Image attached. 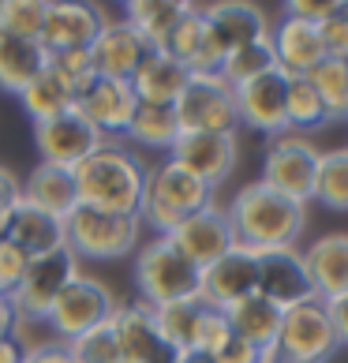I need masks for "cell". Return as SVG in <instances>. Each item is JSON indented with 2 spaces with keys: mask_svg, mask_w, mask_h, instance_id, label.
<instances>
[{
  "mask_svg": "<svg viewBox=\"0 0 348 363\" xmlns=\"http://www.w3.org/2000/svg\"><path fill=\"white\" fill-rule=\"evenodd\" d=\"M72 177H75L79 206L139 218L146 180H150V165H146L142 154L131 150V146L105 143L101 150H94L79 169H72Z\"/></svg>",
  "mask_w": 348,
  "mask_h": 363,
  "instance_id": "cell-1",
  "label": "cell"
},
{
  "mask_svg": "<svg viewBox=\"0 0 348 363\" xmlns=\"http://www.w3.org/2000/svg\"><path fill=\"white\" fill-rule=\"evenodd\" d=\"M236 233V244L247 251H277V247H296L303 228H307V206L292 203L262 180L244 184L225 206Z\"/></svg>",
  "mask_w": 348,
  "mask_h": 363,
  "instance_id": "cell-2",
  "label": "cell"
},
{
  "mask_svg": "<svg viewBox=\"0 0 348 363\" xmlns=\"http://www.w3.org/2000/svg\"><path fill=\"white\" fill-rule=\"evenodd\" d=\"M213 206V187H206L191 169H184L180 161H157L146 180V195L139 206L142 228H150L154 236H169L172 228H180L191 213Z\"/></svg>",
  "mask_w": 348,
  "mask_h": 363,
  "instance_id": "cell-3",
  "label": "cell"
},
{
  "mask_svg": "<svg viewBox=\"0 0 348 363\" xmlns=\"http://www.w3.org/2000/svg\"><path fill=\"white\" fill-rule=\"evenodd\" d=\"M142 221L128 213H105L90 206H75L64 218V247L79 262H116L139 251Z\"/></svg>",
  "mask_w": 348,
  "mask_h": 363,
  "instance_id": "cell-4",
  "label": "cell"
},
{
  "mask_svg": "<svg viewBox=\"0 0 348 363\" xmlns=\"http://www.w3.org/2000/svg\"><path fill=\"white\" fill-rule=\"evenodd\" d=\"M198 277H203V270L172 247L169 236H150V244H139L135 251V292L150 307L195 300Z\"/></svg>",
  "mask_w": 348,
  "mask_h": 363,
  "instance_id": "cell-5",
  "label": "cell"
},
{
  "mask_svg": "<svg viewBox=\"0 0 348 363\" xmlns=\"http://www.w3.org/2000/svg\"><path fill=\"white\" fill-rule=\"evenodd\" d=\"M172 109H176L184 135H236L240 131L236 86H229L221 75H191Z\"/></svg>",
  "mask_w": 348,
  "mask_h": 363,
  "instance_id": "cell-6",
  "label": "cell"
},
{
  "mask_svg": "<svg viewBox=\"0 0 348 363\" xmlns=\"http://www.w3.org/2000/svg\"><path fill=\"white\" fill-rule=\"evenodd\" d=\"M154 322L162 330L165 345L172 352H218L229 341V318L218 307H210L206 300H180V303H165L154 307Z\"/></svg>",
  "mask_w": 348,
  "mask_h": 363,
  "instance_id": "cell-7",
  "label": "cell"
},
{
  "mask_svg": "<svg viewBox=\"0 0 348 363\" xmlns=\"http://www.w3.org/2000/svg\"><path fill=\"white\" fill-rule=\"evenodd\" d=\"M318 157L322 150L307 139V135H277L266 143V154H262V184L281 191L292 203L307 206L315 199V180H318Z\"/></svg>",
  "mask_w": 348,
  "mask_h": 363,
  "instance_id": "cell-8",
  "label": "cell"
},
{
  "mask_svg": "<svg viewBox=\"0 0 348 363\" xmlns=\"http://www.w3.org/2000/svg\"><path fill=\"white\" fill-rule=\"evenodd\" d=\"M113 311H116L113 289L105 285V281L90 277V274H79L72 285L57 296L52 311L45 315V326L52 330L57 341L68 345L75 337H83V333L105 326V322L113 318Z\"/></svg>",
  "mask_w": 348,
  "mask_h": 363,
  "instance_id": "cell-9",
  "label": "cell"
},
{
  "mask_svg": "<svg viewBox=\"0 0 348 363\" xmlns=\"http://www.w3.org/2000/svg\"><path fill=\"white\" fill-rule=\"evenodd\" d=\"M79 274H83L79 270V259L68 247L42 255V259H30L19 289L8 296L16 318L19 322H45V315L52 311V303H57V296L68 289Z\"/></svg>",
  "mask_w": 348,
  "mask_h": 363,
  "instance_id": "cell-10",
  "label": "cell"
},
{
  "mask_svg": "<svg viewBox=\"0 0 348 363\" xmlns=\"http://www.w3.org/2000/svg\"><path fill=\"white\" fill-rule=\"evenodd\" d=\"M337 337L330 330V318L322 311V300H307L300 307H288L281 315V333L274 352L292 363H326L337 352Z\"/></svg>",
  "mask_w": 348,
  "mask_h": 363,
  "instance_id": "cell-11",
  "label": "cell"
},
{
  "mask_svg": "<svg viewBox=\"0 0 348 363\" xmlns=\"http://www.w3.org/2000/svg\"><path fill=\"white\" fill-rule=\"evenodd\" d=\"M34 146H38V157L42 165H57V169H79L83 161L101 150L105 139L90 128V120L72 109L57 120H45V124H34Z\"/></svg>",
  "mask_w": 348,
  "mask_h": 363,
  "instance_id": "cell-12",
  "label": "cell"
},
{
  "mask_svg": "<svg viewBox=\"0 0 348 363\" xmlns=\"http://www.w3.org/2000/svg\"><path fill=\"white\" fill-rule=\"evenodd\" d=\"M236 113L240 128L259 131L266 139H277L288 131V75L270 72L262 79L236 86Z\"/></svg>",
  "mask_w": 348,
  "mask_h": 363,
  "instance_id": "cell-13",
  "label": "cell"
},
{
  "mask_svg": "<svg viewBox=\"0 0 348 363\" xmlns=\"http://www.w3.org/2000/svg\"><path fill=\"white\" fill-rule=\"evenodd\" d=\"M86 52H90V64L98 72V79L131 83L154 49L128 19H105V26L98 30V38H94V45Z\"/></svg>",
  "mask_w": 348,
  "mask_h": 363,
  "instance_id": "cell-14",
  "label": "cell"
},
{
  "mask_svg": "<svg viewBox=\"0 0 348 363\" xmlns=\"http://www.w3.org/2000/svg\"><path fill=\"white\" fill-rule=\"evenodd\" d=\"M259 292V255L247 247H232L198 277V300H206L218 311H229L240 300Z\"/></svg>",
  "mask_w": 348,
  "mask_h": 363,
  "instance_id": "cell-15",
  "label": "cell"
},
{
  "mask_svg": "<svg viewBox=\"0 0 348 363\" xmlns=\"http://www.w3.org/2000/svg\"><path fill=\"white\" fill-rule=\"evenodd\" d=\"M101 26H105V11L98 4H79V0H49L45 26H42L38 45L45 49V57L90 49Z\"/></svg>",
  "mask_w": 348,
  "mask_h": 363,
  "instance_id": "cell-16",
  "label": "cell"
},
{
  "mask_svg": "<svg viewBox=\"0 0 348 363\" xmlns=\"http://www.w3.org/2000/svg\"><path fill=\"white\" fill-rule=\"evenodd\" d=\"M259 296H266L274 307L288 311L307 300H318L311 289L303 251L300 247H277V251H259Z\"/></svg>",
  "mask_w": 348,
  "mask_h": 363,
  "instance_id": "cell-17",
  "label": "cell"
},
{
  "mask_svg": "<svg viewBox=\"0 0 348 363\" xmlns=\"http://www.w3.org/2000/svg\"><path fill=\"white\" fill-rule=\"evenodd\" d=\"M169 240H172V247H176L180 255H187V259L198 266V270L213 266L221 255H229L236 247L232 221H229V213H225V206H218V203L191 213L180 228H172Z\"/></svg>",
  "mask_w": 348,
  "mask_h": 363,
  "instance_id": "cell-18",
  "label": "cell"
},
{
  "mask_svg": "<svg viewBox=\"0 0 348 363\" xmlns=\"http://www.w3.org/2000/svg\"><path fill=\"white\" fill-rule=\"evenodd\" d=\"M109 322L116 330L124 363H172V359H176V352L165 345L162 330H157L150 303H142V300L120 303L116 300V311H113Z\"/></svg>",
  "mask_w": 348,
  "mask_h": 363,
  "instance_id": "cell-19",
  "label": "cell"
},
{
  "mask_svg": "<svg viewBox=\"0 0 348 363\" xmlns=\"http://www.w3.org/2000/svg\"><path fill=\"white\" fill-rule=\"evenodd\" d=\"M75 109L90 120V128L98 131L105 143H120L128 135L131 120H135L139 98L131 83H116V79H94V86L75 101Z\"/></svg>",
  "mask_w": 348,
  "mask_h": 363,
  "instance_id": "cell-20",
  "label": "cell"
},
{
  "mask_svg": "<svg viewBox=\"0 0 348 363\" xmlns=\"http://www.w3.org/2000/svg\"><path fill=\"white\" fill-rule=\"evenodd\" d=\"M169 157L180 161L184 169H191L206 187L218 191L240 165V143H236V135H184L180 131Z\"/></svg>",
  "mask_w": 348,
  "mask_h": 363,
  "instance_id": "cell-21",
  "label": "cell"
},
{
  "mask_svg": "<svg viewBox=\"0 0 348 363\" xmlns=\"http://www.w3.org/2000/svg\"><path fill=\"white\" fill-rule=\"evenodd\" d=\"M270 42L277 57V72L288 79L311 75L318 64L326 60V42H322V26L300 23V19H277L270 26Z\"/></svg>",
  "mask_w": 348,
  "mask_h": 363,
  "instance_id": "cell-22",
  "label": "cell"
},
{
  "mask_svg": "<svg viewBox=\"0 0 348 363\" xmlns=\"http://www.w3.org/2000/svg\"><path fill=\"white\" fill-rule=\"evenodd\" d=\"M4 240H11L26 259H42V255H52V251L64 247V218L19 199V203L8 210Z\"/></svg>",
  "mask_w": 348,
  "mask_h": 363,
  "instance_id": "cell-23",
  "label": "cell"
},
{
  "mask_svg": "<svg viewBox=\"0 0 348 363\" xmlns=\"http://www.w3.org/2000/svg\"><path fill=\"white\" fill-rule=\"evenodd\" d=\"M203 16H206V26L213 30V38L225 45V52L262 42V38H270V26H274L266 8L251 4V0H218V4L203 8Z\"/></svg>",
  "mask_w": 348,
  "mask_h": 363,
  "instance_id": "cell-24",
  "label": "cell"
},
{
  "mask_svg": "<svg viewBox=\"0 0 348 363\" xmlns=\"http://www.w3.org/2000/svg\"><path fill=\"white\" fill-rule=\"evenodd\" d=\"M311 289L318 300L348 292V233H326L303 251Z\"/></svg>",
  "mask_w": 348,
  "mask_h": 363,
  "instance_id": "cell-25",
  "label": "cell"
},
{
  "mask_svg": "<svg viewBox=\"0 0 348 363\" xmlns=\"http://www.w3.org/2000/svg\"><path fill=\"white\" fill-rule=\"evenodd\" d=\"M187 79H191V72L180 68L172 57H165V52H150V57L142 60V68L135 72V79H131V90H135L139 105H176V98L184 94Z\"/></svg>",
  "mask_w": 348,
  "mask_h": 363,
  "instance_id": "cell-26",
  "label": "cell"
},
{
  "mask_svg": "<svg viewBox=\"0 0 348 363\" xmlns=\"http://www.w3.org/2000/svg\"><path fill=\"white\" fill-rule=\"evenodd\" d=\"M45 64H49V57L38 42L0 34V90L4 94H16L19 98V94L45 72Z\"/></svg>",
  "mask_w": 348,
  "mask_h": 363,
  "instance_id": "cell-27",
  "label": "cell"
},
{
  "mask_svg": "<svg viewBox=\"0 0 348 363\" xmlns=\"http://www.w3.org/2000/svg\"><path fill=\"white\" fill-rule=\"evenodd\" d=\"M281 307H274L266 296H247V300H240L236 307H229L225 311V318H229V326L236 337L251 341L255 348H262V352H270V348L277 345V333H281Z\"/></svg>",
  "mask_w": 348,
  "mask_h": 363,
  "instance_id": "cell-28",
  "label": "cell"
},
{
  "mask_svg": "<svg viewBox=\"0 0 348 363\" xmlns=\"http://www.w3.org/2000/svg\"><path fill=\"white\" fill-rule=\"evenodd\" d=\"M23 199L49 210V213H57V218H68L79 206L75 177L68 169H57V165H38V169H30V177L23 180Z\"/></svg>",
  "mask_w": 348,
  "mask_h": 363,
  "instance_id": "cell-29",
  "label": "cell"
},
{
  "mask_svg": "<svg viewBox=\"0 0 348 363\" xmlns=\"http://www.w3.org/2000/svg\"><path fill=\"white\" fill-rule=\"evenodd\" d=\"M19 105H23V113L30 116V124H45V120H57V116L75 109V94L64 86L57 79V72H49V64H45V72L19 94Z\"/></svg>",
  "mask_w": 348,
  "mask_h": 363,
  "instance_id": "cell-30",
  "label": "cell"
},
{
  "mask_svg": "<svg viewBox=\"0 0 348 363\" xmlns=\"http://www.w3.org/2000/svg\"><path fill=\"white\" fill-rule=\"evenodd\" d=\"M191 4L184 0H128L124 4V19L150 42V49H157L169 38V30L184 19V11Z\"/></svg>",
  "mask_w": 348,
  "mask_h": 363,
  "instance_id": "cell-31",
  "label": "cell"
},
{
  "mask_svg": "<svg viewBox=\"0 0 348 363\" xmlns=\"http://www.w3.org/2000/svg\"><path fill=\"white\" fill-rule=\"evenodd\" d=\"M135 146L142 150H162L169 154L172 146L180 139V120H176V109H169V105H139L135 109V120H131L128 135Z\"/></svg>",
  "mask_w": 348,
  "mask_h": 363,
  "instance_id": "cell-32",
  "label": "cell"
},
{
  "mask_svg": "<svg viewBox=\"0 0 348 363\" xmlns=\"http://www.w3.org/2000/svg\"><path fill=\"white\" fill-rule=\"evenodd\" d=\"M307 79H311L315 94L322 98L326 124H341V120H348V60L326 57Z\"/></svg>",
  "mask_w": 348,
  "mask_h": 363,
  "instance_id": "cell-33",
  "label": "cell"
},
{
  "mask_svg": "<svg viewBox=\"0 0 348 363\" xmlns=\"http://www.w3.org/2000/svg\"><path fill=\"white\" fill-rule=\"evenodd\" d=\"M270 72H277V57H274V42H270V38L232 49L229 57H225V64H221V79L229 86H244V83H251V79H262Z\"/></svg>",
  "mask_w": 348,
  "mask_h": 363,
  "instance_id": "cell-34",
  "label": "cell"
},
{
  "mask_svg": "<svg viewBox=\"0 0 348 363\" xmlns=\"http://www.w3.org/2000/svg\"><path fill=\"white\" fill-rule=\"evenodd\" d=\"M203 42H206V16H203V8L191 4L184 11V19L169 30V38L157 45V52H165V57H172L180 68L191 72L198 52H203Z\"/></svg>",
  "mask_w": 348,
  "mask_h": 363,
  "instance_id": "cell-35",
  "label": "cell"
},
{
  "mask_svg": "<svg viewBox=\"0 0 348 363\" xmlns=\"http://www.w3.org/2000/svg\"><path fill=\"white\" fill-rule=\"evenodd\" d=\"M315 199L326 210L348 213V146L322 150L318 157V180H315Z\"/></svg>",
  "mask_w": 348,
  "mask_h": 363,
  "instance_id": "cell-36",
  "label": "cell"
},
{
  "mask_svg": "<svg viewBox=\"0 0 348 363\" xmlns=\"http://www.w3.org/2000/svg\"><path fill=\"white\" fill-rule=\"evenodd\" d=\"M318 128H326V109L311 86V79L307 75L288 79V131L292 135H311Z\"/></svg>",
  "mask_w": 348,
  "mask_h": 363,
  "instance_id": "cell-37",
  "label": "cell"
},
{
  "mask_svg": "<svg viewBox=\"0 0 348 363\" xmlns=\"http://www.w3.org/2000/svg\"><path fill=\"white\" fill-rule=\"evenodd\" d=\"M49 0H0V34L38 42L45 26Z\"/></svg>",
  "mask_w": 348,
  "mask_h": 363,
  "instance_id": "cell-38",
  "label": "cell"
},
{
  "mask_svg": "<svg viewBox=\"0 0 348 363\" xmlns=\"http://www.w3.org/2000/svg\"><path fill=\"white\" fill-rule=\"evenodd\" d=\"M68 352H72L75 363H124V352H120L113 322H105V326L68 341Z\"/></svg>",
  "mask_w": 348,
  "mask_h": 363,
  "instance_id": "cell-39",
  "label": "cell"
},
{
  "mask_svg": "<svg viewBox=\"0 0 348 363\" xmlns=\"http://www.w3.org/2000/svg\"><path fill=\"white\" fill-rule=\"evenodd\" d=\"M49 72H57L60 83L75 94V101L83 98V94L94 86V79H98V72H94V64H90V52H86V49L57 52V57H49Z\"/></svg>",
  "mask_w": 348,
  "mask_h": 363,
  "instance_id": "cell-40",
  "label": "cell"
},
{
  "mask_svg": "<svg viewBox=\"0 0 348 363\" xmlns=\"http://www.w3.org/2000/svg\"><path fill=\"white\" fill-rule=\"evenodd\" d=\"M322 42H326V57L348 60V0L333 4L330 19L322 23Z\"/></svg>",
  "mask_w": 348,
  "mask_h": 363,
  "instance_id": "cell-41",
  "label": "cell"
},
{
  "mask_svg": "<svg viewBox=\"0 0 348 363\" xmlns=\"http://www.w3.org/2000/svg\"><path fill=\"white\" fill-rule=\"evenodd\" d=\"M26 266H30V259H26L11 240H0V296H11L19 289Z\"/></svg>",
  "mask_w": 348,
  "mask_h": 363,
  "instance_id": "cell-42",
  "label": "cell"
},
{
  "mask_svg": "<svg viewBox=\"0 0 348 363\" xmlns=\"http://www.w3.org/2000/svg\"><path fill=\"white\" fill-rule=\"evenodd\" d=\"M333 4H337V0H288L285 16L288 19H300V23H311V26H322L330 19Z\"/></svg>",
  "mask_w": 348,
  "mask_h": 363,
  "instance_id": "cell-43",
  "label": "cell"
},
{
  "mask_svg": "<svg viewBox=\"0 0 348 363\" xmlns=\"http://www.w3.org/2000/svg\"><path fill=\"white\" fill-rule=\"evenodd\" d=\"M213 359H218V363H262V348H255L251 341L229 333V341L213 352Z\"/></svg>",
  "mask_w": 348,
  "mask_h": 363,
  "instance_id": "cell-44",
  "label": "cell"
},
{
  "mask_svg": "<svg viewBox=\"0 0 348 363\" xmlns=\"http://www.w3.org/2000/svg\"><path fill=\"white\" fill-rule=\"evenodd\" d=\"M322 311L330 318V330H333V337H337V345L348 348V292L322 300Z\"/></svg>",
  "mask_w": 348,
  "mask_h": 363,
  "instance_id": "cell-45",
  "label": "cell"
},
{
  "mask_svg": "<svg viewBox=\"0 0 348 363\" xmlns=\"http://www.w3.org/2000/svg\"><path fill=\"white\" fill-rule=\"evenodd\" d=\"M23 363H75V359L64 341H42V345L23 348Z\"/></svg>",
  "mask_w": 348,
  "mask_h": 363,
  "instance_id": "cell-46",
  "label": "cell"
},
{
  "mask_svg": "<svg viewBox=\"0 0 348 363\" xmlns=\"http://www.w3.org/2000/svg\"><path fill=\"white\" fill-rule=\"evenodd\" d=\"M23 199V180L11 172L8 165H0V218Z\"/></svg>",
  "mask_w": 348,
  "mask_h": 363,
  "instance_id": "cell-47",
  "label": "cell"
},
{
  "mask_svg": "<svg viewBox=\"0 0 348 363\" xmlns=\"http://www.w3.org/2000/svg\"><path fill=\"white\" fill-rule=\"evenodd\" d=\"M23 348L26 345H19L16 337H4L0 341V363H23Z\"/></svg>",
  "mask_w": 348,
  "mask_h": 363,
  "instance_id": "cell-48",
  "label": "cell"
},
{
  "mask_svg": "<svg viewBox=\"0 0 348 363\" xmlns=\"http://www.w3.org/2000/svg\"><path fill=\"white\" fill-rule=\"evenodd\" d=\"M172 363H218L210 352H176V359Z\"/></svg>",
  "mask_w": 348,
  "mask_h": 363,
  "instance_id": "cell-49",
  "label": "cell"
},
{
  "mask_svg": "<svg viewBox=\"0 0 348 363\" xmlns=\"http://www.w3.org/2000/svg\"><path fill=\"white\" fill-rule=\"evenodd\" d=\"M262 363H292V359H285V356H277L274 348H270V352H262Z\"/></svg>",
  "mask_w": 348,
  "mask_h": 363,
  "instance_id": "cell-50",
  "label": "cell"
}]
</instances>
